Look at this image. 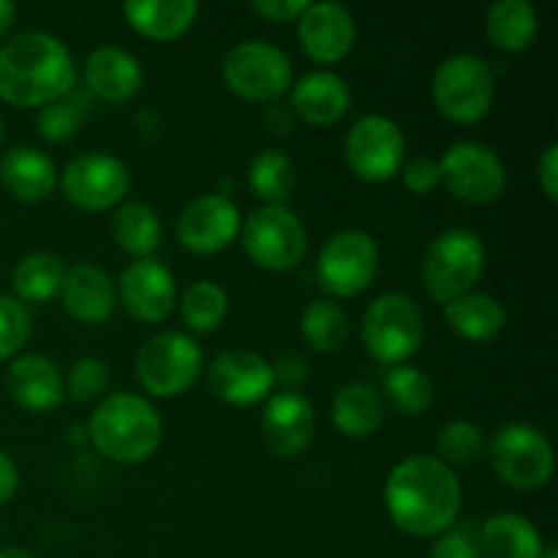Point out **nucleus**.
<instances>
[{"instance_id":"1","label":"nucleus","mask_w":558,"mask_h":558,"mask_svg":"<svg viewBox=\"0 0 558 558\" xmlns=\"http://www.w3.org/2000/svg\"><path fill=\"white\" fill-rule=\"evenodd\" d=\"M385 505L401 532L412 537H441L458 521L461 483L439 458L417 452L387 474Z\"/></svg>"},{"instance_id":"2","label":"nucleus","mask_w":558,"mask_h":558,"mask_svg":"<svg viewBox=\"0 0 558 558\" xmlns=\"http://www.w3.org/2000/svg\"><path fill=\"white\" fill-rule=\"evenodd\" d=\"M76 63L58 36L27 31L0 47V98L11 107H47L69 96Z\"/></svg>"},{"instance_id":"3","label":"nucleus","mask_w":558,"mask_h":558,"mask_svg":"<svg viewBox=\"0 0 558 558\" xmlns=\"http://www.w3.org/2000/svg\"><path fill=\"white\" fill-rule=\"evenodd\" d=\"M163 423L158 409L136 392H112L101 398L87 423V441L112 463L147 461L161 447Z\"/></svg>"},{"instance_id":"4","label":"nucleus","mask_w":558,"mask_h":558,"mask_svg":"<svg viewBox=\"0 0 558 558\" xmlns=\"http://www.w3.org/2000/svg\"><path fill=\"white\" fill-rule=\"evenodd\" d=\"M423 287L439 305L452 303L474 289L485 272V245L472 229H445L423 254Z\"/></svg>"},{"instance_id":"5","label":"nucleus","mask_w":558,"mask_h":558,"mask_svg":"<svg viewBox=\"0 0 558 558\" xmlns=\"http://www.w3.org/2000/svg\"><path fill=\"white\" fill-rule=\"evenodd\" d=\"M434 104L441 118L458 125L480 123L496 98L494 69L474 52H458L441 60L434 74Z\"/></svg>"},{"instance_id":"6","label":"nucleus","mask_w":558,"mask_h":558,"mask_svg":"<svg viewBox=\"0 0 558 558\" xmlns=\"http://www.w3.org/2000/svg\"><path fill=\"white\" fill-rule=\"evenodd\" d=\"M425 341V319L420 305L403 292L379 294L365 308L363 343L381 365H403Z\"/></svg>"},{"instance_id":"7","label":"nucleus","mask_w":558,"mask_h":558,"mask_svg":"<svg viewBox=\"0 0 558 558\" xmlns=\"http://www.w3.org/2000/svg\"><path fill=\"white\" fill-rule=\"evenodd\" d=\"M205 365L202 347L189 332L167 330L153 336L136 354V381L156 398H178L196 385Z\"/></svg>"},{"instance_id":"8","label":"nucleus","mask_w":558,"mask_h":558,"mask_svg":"<svg viewBox=\"0 0 558 558\" xmlns=\"http://www.w3.org/2000/svg\"><path fill=\"white\" fill-rule=\"evenodd\" d=\"M485 452H488L496 477L515 490H539L554 477V447L548 436L534 425H501Z\"/></svg>"},{"instance_id":"9","label":"nucleus","mask_w":558,"mask_h":558,"mask_svg":"<svg viewBox=\"0 0 558 558\" xmlns=\"http://www.w3.org/2000/svg\"><path fill=\"white\" fill-rule=\"evenodd\" d=\"M248 259L270 272H289L305 259L308 232L298 213L287 205H262L240 223Z\"/></svg>"},{"instance_id":"10","label":"nucleus","mask_w":558,"mask_h":558,"mask_svg":"<svg viewBox=\"0 0 558 558\" xmlns=\"http://www.w3.org/2000/svg\"><path fill=\"white\" fill-rule=\"evenodd\" d=\"M223 85L243 101L270 104L294 85L287 52L265 38L234 44L221 63Z\"/></svg>"},{"instance_id":"11","label":"nucleus","mask_w":558,"mask_h":558,"mask_svg":"<svg viewBox=\"0 0 558 558\" xmlns=\"http://www.w3.org/2000/svg\"><path fill=\"white\" fill-rule=\"evenodd\" d=\"M379 245L363 229L336 232L316 256V278L332 298H357L379 272Z\"/></svg>"},{"instance_id":"12","label":"nucleus","mask_w":558,"mask_h":558,"mask_svg":"<svg viewBox=\"0 0 558 558\" xmlns=\"http://www.w3.org/2000/svg\"><path fill=\"white\" fill-rule=\"evenodd\" d=\"M439 185L466 205H490L507 189V167L483 142H456L439 158Z\"/></svg>"},{"instance_id":"13","label":"nucleus","mask_w":558,"mask_h":558,"mask_svg":"<svg viewBox=\"0 0 558 558\" xmlns=\"http://www.w3.org/2000/svg\"><path fill=\"white\" fill-rule=\"evenodd\" d=\"M343 153L354 178L365 183H387L407 161V136L392 118L363 114L349 129Z\"/></svg>"},{"instance_id":"14","label":"nucleus","mask_w":558,"mask_h":558,"mask_svg":"<svg viewBox=\"0 0 558 558\" xmlns=\"http://www.w3.org/2000/svg\"><path fill=\"white\" fill-rule=\"evenodd\" d=\"M129 167L112 153H82L71 158L60 172V191L74 207L85 213H101L118 207L129 194Z\"/></svg>"},{"instance_id":"15","label":"nucleus","mask_w":558,"mask_h":558,"mask_svg":"<svg viewBox=\"0 0 558 558\" xmlns=\"http://www.w3.org/2000/svg\"><path fill=\"white\" fill-rule=\"evenodd\" d=\"M207 387L229 407H254L272 396L276 376L262 354L251 349H223L207 368Z\"/></svg>"},{"instance_id":"16","label":"nucleus","mask_w":558,"mask_h":558,"mask_svg":"<svg viewBox=\"0 0 558 558\" xmlns=\"http://www.w3.org/2000/svg\"><path fill=\"white\" fill-rule=\"evenodd\" d=\"M240 210L227 194H202L178 216V240L199 256L221 254L240 234Z\"/></svg>"},{"instance_id":"17","label":"nucleus","mask_w":558,"mask_h":558,"mask_svg":"<svg viewBox=\"0 0 558 558\" xmlns=\"http://www.w3.org/2000/svg\"><path fill=\"white\" fill-rule=\"evenodd\" d=\"M118 300L142 325H158L167 319L178 300L174 276L167 265L147 256L134 259L118 278Z\"/></svg>"},{"instance_id":"18","label":"nucleus","mask_w":558,"mask_h":558,"mask_svg":"<svg viewBox=\"0 0 558 558\" xmlns=\"http://www.w3.org/2000/svg\"><path fill=\"white\" fill-rule=\"evenodd\" d=\"M300 47L314 63H341L357 41V25L347 5L319 0L308 3L298 20Z\"/></svg>"},{"instance_id":"19","label":"nucleus","mask_w":558,"mask_h":558,"mask_svg":"<svg viewBox=\"0 0 558 558\" xmlns=\"http://www.w3.org/2000/svg\"><path fill=\"white\" fill-rule=\"evenodd\" d=\"M262 434L276 458H294L308 450L316 434V412L308 398L298 390H281L267 398Z\"/></svg>"},{"instance_id":"20","label":"nucleus","mask_w":558,"mask_h":558,"mask_svg":"<svg viewBox=\"0 0 558 558\" xmlns=\"http://www.w3.org/2000/svg\"><path fill=\"white\" fill-rule=\"evenodd\" d=\"M60 300L71 319L82 325H104L118 308V287L101 267L80 262L65 270Z\"/></svg>"},{"instance_id":"21","label":"nucleus","mask_w":558,"mask_h":558,"mask_svg":"<svg viewBox=\"0 0 558 558\" xmlns=\"http://www.w3.org/2000/svg\"><path fill=\"white\" fill-rule=\"evenodd\" d=\"M87 90L107 104H125L140 96L145 85L142 65L129 49L123 47H98L87 54L82 65Z\"/></svg>"},{"instance_id":"22","label":"nucleus","mask_w":558,"mask_h":558,"mask_svg":"<svg viewBox=\"0 0 558 558\" xmlns=\"http://www.w3.org/2000/svg\"><path fill=\"white\" fill-rule=\"evenodd\" d=\"M5 390L11 401L27 412H49L65 398L58 365L44 354H20L5 371Z\"/></svg>"},{"instance_id":"23","label":"nucleus","mask_w":558,"mask_h":558,"mask_svg":"<svg viewBox=\"0 0 558 558\" xmlns=\"http://www.w3.org/2000/svg\"><path fill=\"white\" fill-rule=\"evenodd\" d=\"M352 107L349 82L336 71H311L292 85V112L311 125H332Z\"/></svg>"},{"instance_id":"24","label":"nucleus","mask_w":558,"mask_h":558,"mask_svg":"<svg viewBox=\"0 0 558 558\" xmlns=\"http://www.w3.org/2000/svg\"><path fill=\"white\" fill-rule=\"evenodd\" d=\"M0 183L14 199L38 205L58 189V169L38 147H11L0 158Z\"/></svg>"},{"instance_id":"25","label":"nucleus","mask_w":558,"mask_h":558,"mask_svg":"<svg viewBox=\"0 0 558 558\" xmlns=\"http://www.w3.org/2000/svg\"><path fill=\"white\" fill-rule=\"evenodd\" d=\"M332 425L347 439H371L385 423V401L379 387L349 381L332 398Z\"/></svg>"},{"instance_id":"26","label":"nucleus","mask_w":558,"mask_h":558,"mask_svg":"<svg viewBox=\"0 0 558 558\" xmlns=\"http://www.w3.org/2000/svg\"><path fill=\"white\" fill-rule=\"evenodd\" d=\"M483 558H543L545 543L539 529L518 512L490 515L480 529Z\"/></svg>"},{"instance_id":"27","label":"nucleus","mask_w":558,"mask_h":558,"mask_svg":"<svg viewBox=\"0 0 558 558\" xmlns=\"http://www.w3.org/2000/svg\"><path fill=\"white\" fill-rule=\"evenodd\" d=\"M199 5L194 0H129L123 16L140 36L153 41H172L194 25Z\"/></svg>"},{"instance_id":"28","label":"nucleus","mask_w":558,"mask_h":558,"mask_svg":"<svg viewBox=\"0 0 558 558\" xmlns=\"http://www.w3.org/2000/svg\"><path fill=\"white\" fill-rule=\"evenodd\" d=\"M445 322L456 336L483 343L505 330L507 311L490 294L469 292L445 305Z\"/></svg>"},{"instance_id":"29","label":"nucleus","mask_w":558,"mask_h":558,"mask_svg":"<svg viewBox=\"0 0 558 558\" xmlns=\"http://www.w3.org/2000/svg\"><path fill=\"white\" fill-rule=\"evenodd\" d=\"M539 31V16L529 0H499L485 14V33L501 52H526Z\"/></svg>"},{"instance_id":"30","label":"nucleus","mask_w":558,"mask_h":558,"mask_svg":"<svg viewBox=\"0 0 558 558\" xmlns=\"http://www.w3.org/2000/svg\"><path fill=\"white\" fill-rule=\"evenodd\" d=\"M114 243L134 259H147L156 254L163 238L161 216L145 202H123L112 216Z\"/></svg>"},{"instance_id":"31","label":"nucleus","mask_w":558,"mask_h":558,"mask_svg":"<svg viewBox=\"0 0 558 558\" xmlns=\"http://www.w3.org/2000/svg\"><path fill=\"white\" fill-rule=\"evenodd\" d=\"M63 276L65 265L60 256L49 254V251H33V254L22 256L11 270L14 298L20 303H47L54 294H60Z\"/></svg>"},{"instance_id":"32","label":"nucleus","mask_w":558,"mask_h":558,"mask_svg":"<svg viewBox=\"0 0 558 558\" xmlns=\"http://www.w3.org/2000/svg\"><path fill=\"white\" fill-rule=\"evenodd\" d=\"M381 401L403 417H420L434 407V381L417 365H392L381 379Z\"/></svg>"},{"instance_id":"33","label":"nucleus","mask_w":558,"mask_h":558,"mask_svg":"<svg viewBox=\"0 0 558 558\" xmlns=\"http://www.w3.org/2000/svg\"><path fill=\"white\" fill-rule=\"evenodd\" d=\"M300 332L314 352L336 354L349 338V319L336 300L316 298L303 308Z\"/></svg>"},{"instance_id":"34","label":"nucleus","mask_w":558,"mask_h":558,"mask_svg":"<svg viewBox=\"0 0 558 558\" xmlns=\"http://www.w3.org/2000/svg\"><path fill=\"white\" fill-rule=\"evenodd\" d=\"M248 183L265 205H283L298 189V167L283 150H262L248 167Z\"/></svg>"},{"instance_id":"35","label":"nucleus","mask_w":558,"mask_h":558,"mask_svg":"<svg viewBox=\"0 0 558 558\" xmlns=\"http://www.w3.org/2000/svg\"><path fill=\"white\" fill-rule=\"evenodd\" d=\"M229 314V298L216 281H196L180 298V319L191 332H216Z\"/></svg>"},{"instance_id":"36","label":"nucleus","mask_w":558,"mask_h":558,"mask_svg":"<svg viewBox=\"0 0 558 558\" xmlns=\"http://www.w3.org/2000/svg\"><path fill=\"white\" fill-rule=\"evenodd\" d=\"M488 450V436L469 420H447L436 430V452L447 466H472Z\"/></svg>"},{"instance_id":"37","label":"nucleus","mask_w":558,"mask_h":558,"mask_svg":"<svg viewBox=\"0 0 558 558\" xmlns=\"http://www.w3.org/2000/svg\"><path fill=\"white\" fill-rule=\"evenodd\" d=\"M87 112H90V101L85 96H76L74 90L69 96L58 98V101L41 107L36 118L38 134L52 145H63V142L74 140L76 129L85 123Z\"/></svg>"},{"instance_id":"38","label":"nucleus","mask_w":558,"mask_h":558,"mask_svg":"<svg viewBox=\"0 0 558 558\" xmlns=\"http://www.w3.org/2000/svg\"><path fill=\"white\" fill-rule=\"evenodd\" d=\"M109 387V368L104 360L98 357H80L71 363L69 374H65L63 390L71 401H96L107 392Z\"/></svg>"},{"instance_id":"39","label":"nucleus","mask_w":558,"mask_h":558,"mask_svg":"<svg viewBox=\"0 0 558 558\" xmlns=\"http://www.w3.org/2000/svg\"><path fill=\"white\" fill-rule=\"evenodd\" d=\"M31 338V311L11 294H0V360L20 352Z\"/></svg>"},{"instance_id":"40","label":"nucleus","mask_w":558,"mask_h":558,"mask_svg":"<svg viewBox=\"0 0 558 558\" xmlns=\"http://www.w3.org/2000/svg\"><path fill=\"white\" fill-rule=\"evenodd\" d=\"M401 183L403 189L412 191V194L423 196L430 191L439 189V163L428 156H414L409 161H403L401 167Z\"/></svg>"},{"instance_id":"41","label":"nucleus","mask_w":558,"mask_h":558,"mask_svg":"<svg viewBox=\"0 0 558 558\" xmlns=\"http://www.w3.org/2000/svg\"><path fill=\"white\" fill-rule=\"evenodd\" d=\"M428 558H483V554H480V545L472 537L450 529L441 537H436Z\"/></svg>"},{"instance_id":"42","label":"nucleus","mask_w":558,"mask_h":558,"mask_svg":"<svg viewBox=\"0 0 558 558\" xmlns=\"http://www.w3.org/2000/svg\"><path fill=\"white\" fill-rule=\"evenodd\" d=\"M305 5H308V0H254L251 11L267 22H292L300 20Z\"/></svg>"},{"instance_id":"43","label":"nucleus","mask_w":558,"mask_h":558,"mask_svg":"<svg viewBox=\"0 0 558 558\" xmlns=\"http://www.w3.org/2000/svg\"><path fill=\"white\" fill-rule=\"evenodd\" d=\"M537 180L545 199L556 202L558 199V145L556 142H550V145L543 150V156H539Z\"/></svg>"},{"instance_id":"44","label":"nucleus","mask_w":558,"mask_h":558,"mask_svg":"<svg viewBox=\"0 0 558 558\" xmlns=\"http://www.w3.org/2000/svg\"><path fill=\"white\" fill-rule=\"evenodd\" d=\"M305 371H308V365H305V360L298 357V354H283V357L272 365V376H276V381H283L287 390H292L294 385H300V381L305 379Z\"/></svg>"},{"instance_id":"45","label":"nucleus","mask_w":558,"mask_h":558,"mask_svg":"<svg viewBox=\"0 0 558 558\" xmlns=\"http://www.w3.org/2000/svg\"><path fill=\"white\" fill-rule=\"evenodd\" d=\"M16 488H20V472H16L14 461L0 450V507L9 505Z\"/></svg>"},{"instance_id":"46","label":"nucleus","mask_w":558,"mask_h":558,"mask_svg":"<svg viewBox=\"0 0 558 558\" xmlns=\"http://www.w3.org/2000/svg\"><path fill=\"white\" fill-rule=\"evenodd\" d=\"M14 16H16L14 3H9V0H0V38L11 31V25H14Z\"/></svg>"},{"instance_id":"47","label":"nucleus","mask_w":558,"mask_h":558,"mask_svg":"<svg viewBox=\"0 0 558 558\" xmlns=\"http://www.w3.org/2000/svg\"><path fill=\"white\" fill-rule=\"evenodd\" d=\"M0 558H36V556L27 554V550H20V548H3L0 550Z\"/></svg>"},{"instance_id":"48","label":"nucleus","mask_w":558,"mask_h":558,"mask_svg":"<svg viewBox=\"0 0 558 558\" xmlns=\"http://www.w3.org/2000/svg\"><path fill=\"white\" fill-rule=\"evenodd\" d=\"M543 558H558V554H556V545H548V548H545Z\"/></svg>"},{"instance_id":"49","label":"nucleus","mask_w":558,"mask_h":558,"mask_svg":"<svg viewBox=\"0 0 558 558\" xmlns=\"http://www.w3.org/2000/svg\"><path fill=\"white\" fill-rule=\"evenodd\" d=\"M3 136H5V129H3V120H0V147H3Z\"/></svg>"}]
</instances>
